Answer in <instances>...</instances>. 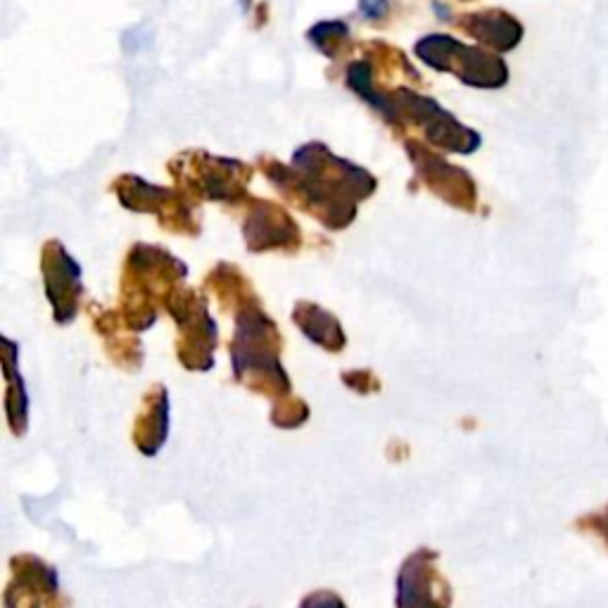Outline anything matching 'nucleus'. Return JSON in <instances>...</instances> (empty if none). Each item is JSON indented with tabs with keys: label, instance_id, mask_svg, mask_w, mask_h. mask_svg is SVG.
I'll return each mask as SVG.
<instances>
[{
	"label": "nucleus",
	"instance_id": "obj_1",
	"mask_svg": "<svg viewBox=\"0 0 608 608\" xmlns=\"http://www.w3.org/2000/svg\"><path fill=\"white\" fill-rule=\"evenodd\" d=\"M435 554L416 551L404 561L397 578V608H447L449 587L435 570Z\"/></svg>",
	"mask_w": 608,
	"mask_h": 608
},
{
	"label": "nucleus",
	"instance_id": "obj_2",
	"mask_svg": "<svg viewBox=\"0 0 608 608\" xmlns=\"http://www.w3.org/2000/svg\"><path fill=\"white\" fill-rule=\"evenodd\" d=\"M169 430V402L164 388H157L145 402L143 414L136 423V445L143 454H157L167 440Z\"/></svg>",
	"mask_w": 608,
	"mask_h": 608
},
{
	"label": "nucleus",
	"instance_id": "obj_3",
	"mask_svg": "<svg viewBox=\"0 0 608 608\" xmlns=\"http://www.w3.org/2000/svg\"><path fill=\"white\" fill-rule=\"evenodd\" d=\"M578 525L582 530H589V532H594L597 537H601V540H604L606 547H608V506L604 511L589 513L587 518L578 521Z\"/></svg>",
	"mask_w": 608,
	"mask_h": 608
},
{
	"label": "nucleus",
	"instance_id": "obj_4",
	"mask_svg": "<svg viewBox=\"0 0 608 608\" xmlns=\"http://www.w3.org/2000/svg\"><path fill=\"white\" fill-rule=\"evenodd\" d=\"M300 608H345V604L333 592H314L302 601Z\"/></svg>",
	"mask_w": 608,
	"mask_h": 608
}]
</instances>
